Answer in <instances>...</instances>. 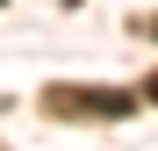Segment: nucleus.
I'll list each match as a JSON object with an SVG mask.
<instances>
[{
	"mask_svg": "<svg viewBox=\"0 0 158 151\" xmlns=\"http://www.w3.org/2000/svg\"><path fill=\"white\" fill-rule=\"evenodd\" d=\"M151 36H158V29H151Z\"/></svg>",
	"mask_w": 158,
	"mask_h": 151,
	"instance_id": "obj_3",
	"label": "nucleus"
},
{
	"mask_svg": "<svg viewBox=\"0 0 158 151\" xmlns=\"http://www.w3.org/2000/svg\"><path fill=\"white\" fill-rule=\"evenodd\" d=\"M144 101H158V79H144Z\"/></svg>",
	"mask_w": 158,
	"mask_h": 151,
	"instance_id": "obj_2",
	"label": "nucleus"
},
{
	"mask_svg": "<svg viewBox=\"0 0 158 151\" xmlns=\"http://www.w3.org/2000/svg\"><path fill=\"white\" fill-rule=\"evenodd\" d=\"M43 108L50 115H86V122H122L137 101H129V94H108V86H50Z\"/></svg>",
	"mask_w": 158,
	"mask_h": 151,
	"instance_id": "obj_1",
	"label": "nucleus"
}]
</instances>
